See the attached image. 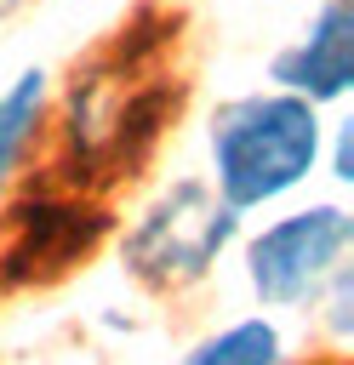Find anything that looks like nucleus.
I'll list each match as a JSON object with an SVG mask.
<instances>
[{
	"label": "nucleus",
	"mask_w": 354,
	"mask_h": 365,
	"mask_svg": "<svg viewBox=\"0 0 354 365\" xmlns=\"http://www.w3.org/2000/svg\"><path fill=\"white\" fill-rule=\"evenodd\" d=\"M274 80L285 86V97H303V103H331L348 91V80H354V11H348V0H325L308 40L274 57Z\"/></svg>",
	"instance_id": "nucleus-4"
},
{
	"label": "nucleus",
	"mask_w": 354,
	"mask_h": 365,
	"mask_svg": "<svg viewBox=\"0 0 354 365\" xmlns=\"http://www.w3.org/2000/svg\"><path fill=\"white\" fill-rule=\"evenodd\" d=\"M11 6H17V0H0V17H6V11H11Z\"/></svg>",
	"instance_id": "nucleus-8"
},
{
	"label": "nucleus",
	"mask_w": 354,
	"mask_h": 365,
	"mask_svg": "<svg viewBox=\"0 0 354 365\" xmlns=\"http://www.w3.org/2000/svg\"><path fill=\"white\" fill-rule=\"evenodd\" d=\"M188 365H280V331L268 319H240L223 336H211Z\"/></svg>",
	"instance_id": "nucleus-6"
},
{
	"label": "nucleus",
	"mask_w": 354,
	"mask_h": 365,
	"mask_svg": "<svg viewBox=\"0 0 354 365\" xmlns=\"http://www.w3.org/2000/svg\"><path fill=\"white\" fill-rule=\"evenodd\" d=\"M348 240H354V222L337 205H314V211H297V217L263 228L246 251L251 291L274 308H291V302L314 297L325 279L343 274Z\"/></svg>",
	"instance_id": "nucleus-3"
},
{
	"label": "nucleus",
	"mask_w": 354,
	"mask_h": 365,
	"mask_svg": "<svg viewBox=\"0 0 354 365\" xmlns=\"http://www.w3.org/2000/svg\"><path fill=\"white\" fill-rule=\"evenodd\" d=\"M234 234V211L206 182H171L126 234V268L148 285L200 279Z\"/></svg>",
	"instance_id": "nucleus-2"
},
{
	"label": "nucleus",
	"mask_w": 354,
	"mask_h": 365,
	"mask_svg": "<svg viewBox=\"0 0 354 365\" xmlns=\"http://www.w3.org/2000/svg\"><path fill=\"white\" fill-rule=\"evenodd\" d=\"M40 97H46V74H40V68L17 74V86L0 97V182H6L11 160H17V148H23V143H29V131H34Z\"/></svg>",
	"instance_id": "nucleus-7"
},
{
	"label": "nucleus",
	"mask_w": 354,
	"mask_h": 365,
	"mask_svg": "<svg viewBox=\"0 0 354 365\" xmlns=\"http://www.w3.org/2000/svg\"><path fill=\"white\" fill-rule=\"evenodd\" d=\"M314 154H320V120L314 103L303 97H240L211 120L217 200L228 211L297 188L314 171Z\"/></svg>",
	"instance_id": "nucleus-1"
},
{
	"label": "nucleus",
	"mask_w": 354,
	"mask_h": 365,
	"mask_svg": "<svg viewBox=\"0 0 354 365\" xmlns=\"http://www.w3.org/2000/svg\"><path fill=\"white\" fill-rule=\"evenodd\" d=\"M91 234H97V217L74 211V205L17 211V228H11V245H6V279H34L46 268H63L74 251L91 245Z\"/></svg>",
	"instance_id": "nucleus-5"
}]
</instances>
